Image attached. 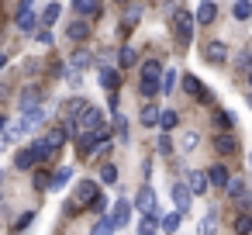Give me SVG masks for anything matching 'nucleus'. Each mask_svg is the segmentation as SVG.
<instances>
[{"label": "nucleus", "mask_w": 252, "mask_h": 235, "mask_svg": "<svg viewBox=\"0 0 252 235\" xmlns=\"http://www.w3.org/2000/svg\"><path fill=\"white\" fill-rule=\"evenodd\" d=\"M114 228H118V225H114V218H111V214H104V218H97V225H94V232H90V235H114Z\"/></svg>", "instance_id": "obj_22"}, {"label": "nucleus", "mask_w": 252, "mask_h": 235, "mask_svg": "<svg viewBox=\"0 0 252 235\" xmlns=\"http://www.w3.org/2000/svg\"><path fill=\"white\" fill-rule=\"evenodd\" d=\"M100 176H104V183H118V166H114V163H104Z\"/></svg>", "instance_id": "obj_36"}, {"label": "nucleus", "mask_w": 252, "mask_h": 235, "mask_svg": "<svg viewBox=\"0 0 252 235\" xmlns=\"http://www.w3.org/2000/svg\"><path fill=\"white\" fill-rule=\"evenodd\" d=\"M159 118H162V111H159L156 104H145V107L138 111V121H142L145 128H159Z\"/></svg>", "instance_id": "obj_13"}, {"label": "nucleus", "mask_w": 252, "mask_h": 235, "mask_svg": "<svg viewBox=\"0 0 252 235\" xmlns=\"http://www.w3.org/2000/svg\"><path fill=\"white\" fill-rule=\"evenodd\" d=\"M156 149H159V156H169V152H173V142H169L166 135H159V145H156Z\"/></svg>", "instance_id": "obj_42"}, {"label": "nucleus", "mask_w": 252, "mask_h": 235, "mask_svg": "<svg viewBox=\"0 0 252 235\" xmlns=\"http://www.w3.org/2000/svg\"><path fill=\"white\" fill-rule=\"evenodd\" d=\"M183 90H187V94H193V97H197V101H211V94H207V90H204V83H200V80H197V76H190V73H187V76H183Z\"/></svg>", "instance_id": "obj_12"}, {"label": "nucleus", "mask_w": 252, "mask_h": 235, "mask_svg": "<svg viewBox=\"0 0 252 235\" xmlns=\"http://www.w3.org/2000/svg\"><path fill=\"white\" fill-rule=\"evenodd\" d=\"M100 87H107V90H118V87H121V76H118L111 66H100Z\"/></svg>", "instance_id": "obj_20"}, {"label": "nucleus", "mask_w": 252, "mask_h": 235, "mask_svg": "<svg viewBox=\"0 0 252 235\" xmlns=\"http://www.w3.org/2000/svg\"><path fill=\"white\" fill-rule=\"evenodd\" d=\"M159 228H162V218L159 214H149V218H142L138 235H159Z\"/></svg>", "instance_id": "obj_18"}, {"label": "nucleus", "mask_w": 252, "mask_h": 235, "mask_svg": "<svg viewBox=\"0 0 252 235\" xmlns=\"http://www.w3.org/2000/svg\"><path fill=\"white\" fill-rule=\"evenodd\" d=\"M231 14H235V21H245V18L252 14V4H249V0H235V7H231Z\"/></svg>", "instance_id": "obj_31"}, {"label": "nucleus", "mask_w": 252, "mask_h": 235, "mask_svg": "<svg viewBox=\"0 0 252 235\" xmlns=\"http://www.w3.org/2000/svg\"><path fill=\"white\" fill-rule=\"evenodd\" d=\"M249 83H252V66H249Z\"/></svg>", "instance_id": "obj_47"}, {"label": "nucleus", "mask_w": 252, "mask_h": 235, "mask_svg": "<svg viewBox=\"0 0 252 235\" xmlns=\"http://www.w3.org/2000/svg\"><path fill=\"white\" fill-rule=\"evenodd\" d=\"M214 121H218L221 128H231V125H235V118H231L228 111H218V114H214Z\"/></svg>", "instance_id": "obj_39"}, {"label": "nucleus", "mask_w": 252, "mask_h": 235, "mask_svg": "<svg viewBox=\"0 0 252 235\" xmlns=\"http://www.w3.org/2000/svg\"><path fill=\"white\" fill-rule=\"evenodd\" d=\"M66 38H73V42H87V38H90V25H87L83 18L69 21V28H66Z\"/></svg>", "instance_id": "obj_8"}, {"label": "nucleus", "mask_w": 252, "mask_h": 235, "mask_svg": "<svg viewBox=\"0 0 252 235\" xmlns=\"http://www.w3.org/2000/svg\"><path fill=\"white\" fill-rule=\"evenodd\" d=\"M0 180H4V173H0Z\"/></svg>", "instance_id": "obj_49"}, {"label": "nucleus", "mask_w": 252, "mask_h": 235, "mask_svg": "<svg viewBox=\"0 0 252 235\" xmlns=\"http://www.w3.org/2000/svg\"><path fill=\"white\" fill-rule=\"evenodd\" d=\"M214 149H218L221 156H231V152H235V138H231V135H218V138H214Z\"/></svg>", "instance_id": "obj_26"}, {"label": "nucleus", "mask_w": 252, "mask_h": 235, "mask_svg": "<svg viewBox=\"0 0 252 235\" xmlns=\"http://www.w3.org/2000/svg\"><path fill=\"white\" fill-rule=\"evenodd\" d=\"M214 225H218V214L211 211V214H204V218H200L197 232H200V235H214Z\"/></svg>", "instance_id": "obj_30"}, {"label": "nucleus", "mask_w": 252, "mask_h": 235, "mask_svg": "<svg viewBox=\"0 0 252 235\" xmlns=\"http://www.w3.org/2000/svg\"><path fill=\"white\" fill-rule=\"evenodd\" d=\"M45 118H49V107L42 104L38 111H28V114H21V121H14V128H18L21 135H28V132H38V128L45 125Z\"/></svg>", "instance_id": "obj_2"}, {"label": "nucleus", "mask_w": 252, "mask_h": 235, "mask_svg": "<svg viewBox=\"0 0 252 235\" xmlns=\"http://www.w3.org/2000/svg\"><path fill=\"white\" fill-rule=\"evenodd\" d=\"M197 142H200V135H197V132H187V135H183V149H187V152H193V145H197Z\"/></svg>", "instance_id": "obj_40"}, {"label": "nucleus", "mask_w": 252, "mask_h": 235, "mask_svg": "<svg viewBox=\"0 0 252 235\" xmlns=\"http://www.w3.org/2000/svg\"><path fill=\"white\" fill-rule=\"evenodd\" d=\"M193 25H197V18H193L190 11H173V14H169L173 38H176L180 45H190V38H193Z\"/></svg>", "instance_id": "obj_1"}, {"label": "nucleus", "mask_w": 252, "mask_h": 235, "mask_svg": "<svg viewBox=\"0 0 252 235\" xmlns=\"http://www.w3.org/2000/svg\"><path fill=\"white\" fill-rule=\"evenodd\" d=\"M135 207H138L145 218H149V214H159V201H156V190H152L149 183H145V187L135 194Z\"/></svg>", "instance_id": "obj_3"}, {"label": "nucleus", "mask_w": 252, "mask_h": 235, "mask_svg": "<svg viewBox=\"0 0 252 235\" xmlns=\"http://www.w3.org/2000/svg\"><path fill=\"white\" fill-rule=\"evenodd\" d=\"M235 232H238V235H249V232H252V218H249V214H238V218H235Z\"/></svg>", "instance_id": "obj_34"}, {"label": "nucleus", "mask_w": 252, "mask_h": 235, "mask_svg": "<svg viewBox=\"0 0 252 235\" xmlns=\"http://www.w3.org/2000/svg\"><path fill=\"white\" fill-rule=\"evenodd\" d=\"M4 66H7V59H4V56H0V69H4Z\"/></svg>", "instance_id": "obj_46"}, {"label": "nucleus", "mask_w": 252, "mask_h": 235, "mask_svg": "<svg viewBox=\"0 0 252 235\" xmlns=\"http://www.w3.org/2000/svg\"><path fill=\"white\" fill-rule=\"evenodd\" d=\"M90 63H94V56L80 49V52H73V63H69V66H73V73H80V69H87Z\"/></svg>", "instance_id": "obj_25"}, {"label": "nucleus", "mask_w": 252, "mask_h": 235, "mask_svg": "<svg viewBox=\"0 0 252 235\" xmlns=\"http://www.w3.org/2000/svg\"><path fill=\"white\" fill-rule=\"evenodd\" d=\"M87 107H90V104H87L83 97H73V101L66 104V125H69V132H76V125H80V118L87 114Z\"/></svg>", "instance_id": "obj_5"}, {"label": "nucleus", "mask_w": 252, "mask_h": 235, "mask_svg": "<svg viewBox=\"0 0 252 235\" xmlns=\"http://www.w3.org/2000/svg\"><path fill=\"white\" fill-rule=\"evenodd\" d=\"M187 187H190V194H204V190L211 187V180H207V173L190 169V173H187Z\"/></svg>", "instance_id": "obj_10"}, {"label": "nucleus", "mask_w": 252, "mask_h": 235, "mask_svg": "<svg viewBox=\"0 0 252 235\" xmlns=\"http://www.w3.org/2000/svg\"><path fill=\"white\" fill-rule=\"evenodd\" d=\"M173 83H176V73L169 69V73L162 76V94H173Z\"/></svg>", "instance_id": "obj_41"}, {"label": "nucleus", "mask_w": 252, "mask_h": 235, "mask_svg": "<svg viewBox=\"0 0 252 235\" xmlns=\"http://www.w3.org/2000/svg\"><path fill=\"white\" fill-rule=\"evenodd\" d=\"M35 163H38V152H35V145H28V149H21V152L14 156V166H18V169H32Z\"/></svg>", "instance_id": "obj_14"}, {"label": "nucleus", "mask_w": 252, "mask_h": 235, "mask_svg": "<svg viewBox=\"0 0 252 235\" xmlns=\"http://www.w3.org/2000/svg\"><path fill=\"white\" fill-rule=\"evenodd\" d=\"M32 218H35L32 211H28V214H21V218L14 221V232H21V228H28V225H32Z\"/></svg>", "instance_id": "obj_44"}, {"label": "nucleus", "mask_w": 252, "mask_h": 235, "mask_svg": "<svg viewBox=\"0 0 252 235\" xmlns=\"http://www.w3.org/2000/svg\"><path fill=\"white\" fill-rule=\"evenodd\" d=\"M35 42H38V45H52V42H56V35H52L49 28H42V32L35 35Z\"/></svg>", "instance_id": "obj_38"}, {"label": "nucleus", "mask_w": 252, "mask_h": 235, "mask_svg": "<svg viewBox=\"0 0 252 235\" xmlns=\"http://www.w3.org/2000/svg\"><path fill=\"white\" fill-rule=\"evenodd\" d=\"M114 132H118V142L125 145V142H128V121H125V118H114Z\"/></svg>", "instance_id": "obj_35"}, {"label": "nucleus", "mask_w": 252, "mask_h": 235, "mask_svg": "<svg viewBox=\"0 0 252 235\" xmlns=\"http://www.w3.org/2000/svg\"><path fill=\"white\" fill-rule=\"evenodd\" d=\"M128 214H131V204H128V201H118V204H114V211H111V218H114V225H118V228H125V225H128Z\"/></svg>", "instance_id": "obj_17"}, {"label": "nucleus", "mask_w": 252, "mask_h": 235, "mask_svg": "<svg viewBox=\"0 0 252 235\" xmlns=\"http://www.w3.org/2000/svg\"><path fill=\"white\" fill-rule=\"evenodd\" d=\"M135 59H138V52H135L131 45H125V49L118 52V66H121V69H131V66H135Z\"/></svg>", "instance_id": "obj_23"}, {"label": "nucleus", "mask_w": 252, "mask_h": 235, "mask_svg": "<svg viewBox=\"0 0 252 235\" xmlns=\"http://www.w3.org/2000/svg\"><path fill=\"white\" fill-rule=\"evenodd\" d=\"M18 107H21V114H28V111H38V107H42V90H38V87H28V90L21 94Z\"/></svg>", "instance_id": "obj_6"}, {"label": "nucleus", "mask_w": 252, "mask_h": 235, "mask_svg": "<svg viewBox=\"0 0 252 235\" xmlns=\"http://www.w3.org/2000/svg\"><path fill=\"white\" fill-rule=\"evenodd\" d=\"M73 11H76L80 18H94V14H100L97 0H73Z\"/></svg>", "instance_id": "obj_19"}, {"label": "nucleus", "mask_w": 252, "mask_h": 235, "mask_svg": "<svg viewBox=\"0 0 252 235\" xmlns=\"http://www.w3.org/2000/svg\"><path fill=\"white\" fill-rule=\"evenodd\" d=\"M66 80H69V87H76V90H80V73H66Z\"/></svg>", "instance_id": "obj_45"}, {"label": "nucleus", "mask_w": 252, "mask_h": 235, "mask_svg": "<svg viewBox=\"0 0 252 235\" xmlns=\"http://www.w3.org/2000/svg\"><path fill=\"white\" fill-rule=\"evenodd\" d=\"M224 190H228V194H231L235 201H249V194H245V183H242L238 176H231V183H228Z\"/></svg>", "instance_id": "obj_28"}, {"label": "nucleus", "mask_w": 252, "mask_h": 235, "mask_svg": "<svg viewBox=\"0 0 252 235\" xmlns=\"http://www.w3.org/2000/svg\"><path fill=\"white\" fill-rule=\"evenodd\" d=\"M142 18V7H128V14H125V25H135Z\"/></svg>", "instance_id": "obj_43"}, {"label": "nucleus", "mask_w": 252, "mask_h": 235, "mask_svg": "<svg viewBox=\"0 0 252 235\" xmlns=\"http://www.w3.org/2000/svg\"><path fill=\"white\" fill-rule=\"evenodd\" d=\"M207 180H211V187H228V183H231V173H228L224 166H211V169H207Z\"/></svg>", "instance_id": "obj_15"}, {"label": "nucleus", "mask_w": 252, "mask_h": 235, "mask_svg": "<svg viewBox=\"0 0 252 235\" xmlns=\"http://www.w3.org/2000/svg\"><path fill=\"white\" fill-rule=\"evenodd\" d=\"M97 201H100V190H97V183H94V180L76 183V201H73V204H87V207H94Z\"/></svg>", "instance_id": "obj_4"}, {"label": "nucleus", "mask_w": 252, "mask_h": 235, "mask_svg": "<svg viewBox=\"0 0 252 235\" xmlns=\"http://www.w3.org/2000/svg\"><path fill=\"white\" fill-rule=\"evenodd\" d=\"M204 56H207V63H224L228 59V45L224 42H207L204 45Z\"/></svg>", "instance_id": "obj_11"}, {"label": "nucleus", "mask_w": 252, "mask_h": 235, "mask_svg": "<svg viewBox=\"0 0 252 235\" xmlns=\"http://www.w3.org/2000/svg\"><path fill=\"white\" fill-rule=\"evenodd\" d=\"M66 135H69L66 128H52V132H49V135H42L38 142H42V145H45L49 152H56V149H63V142H66Z\"/></svg>", "instance_id": "obj_9"}, {"label": "nucleus", "mask_w": 252, "mask_h": 235, "mask_svg": "<svg viewBox=\"0 0 252 235\" xmlns=\"http://www.w3.org/2000/svg\"><path fill=\"white\" fill-rule=\"evenodd\" d=\"M176 228H180V211L162 214V232H176Z\"/></svg>", "instance_id": "obj_33"}, {"label": "nucleus", "mask_w": 252, "mask_h": 235, "mask_svg": "<svg viewBox=\"0 0 252 235\" xmlns=\"http://www.w3.org/2000/svg\"><path fill=\"white\" fill-rule=\"evenodd\" d=\"M14 21H18V28H21V32H32V28L38 25V18H35L32 11H18V18H14Z\"/></svg>", "instance_id": "obj_24"}, {"label": "nucleus", "mask_w": 252, "mask_h": 235, "mask_svg": "<svg viewBox=\"0 0 252 235\" xmlns=\"http://www.w3.org/2000/svg\"><path fill=\"white\" fill-rule=\"evenodd\" d=\"M180 125V118H176V111H162V118H159V128L162 132H173Z\"/></svg>", "instance_id": "obj_32"}, {"label": "nucleus", "mask_w": 252, "mask_h": 235, "mask_svg": "<svg viewBox=\"0 0 252 235\" xmlns=\"http://www.w3.org/2000/svg\"><path fill=\"white\" fill-rule=\"evenodd\" d=\"M159 94V80H142V97H156Z\"/></svg>", "instance_id": "obj_37"}, {"label": "nucleus", "mask_w": 252, "mask_h": 235, "mask_svg": "<svg viewBox=\"0 0 252 235\" xmlns=\"http://www.w3.org/2000/svg\"><path fill=\"white\" fill-rule=\"evenodd\" d=\"M249 166H252V156H249Z\"/></svg>", "instance_id": "obj_48"}, {"label": "nucleus", "mask_w": 252, "mask_h": 235, "mask_svg": "<svg viewBox=\"0 0 252 235\" xmlns=\"http://www.w3.org/2000/svg\"><path fill=\"white\" fill-rule=\"evenodd\" d=\"M173 204H176V211L183 214V211H190V201H193V194H190V187L187 183H173Z\"/></svg>", "instance_id": "obj_7"}, {"label": "nucleus", "mask_w": 252, "mask_h": 235, "mask_svg": "<svg viewBox=\"0 0 252 235\" xmlns=\"http://www.w3.org/2000/svg\"><path fill=\"white\" fill-rule=\"evenodd\" d=\"M69 176H73V169H69V166L56 169V176H52V187H49V190H63V187L69 183Z\"/></svg>", "instance_id": "obj_27"}, {"label": "nucleus", "mask_w": 252, "mask_h": 235, "mask_svg": "<svg viewBox=\"0 0 252 235\" xmlns=\"http://www.w3.org/2000/svg\"><path fill=\"white\" fill-rule=\"evenodd\" d=\"M193 18H197V25H211V21L218 18V7L211 4V0H204V4L197 7V14H193Z\"/></svg>", "instance_id": "obj_16"}, {"label": "nucleus", "mask_w": 252, "mask_h": 235, "mask_svg": "<svg viewBox=\"0 0 252 235\" xmlns=\"http://www.w3.org/2000/svg\"><path fill=\"white\" fill-rule=\"evenodd\" d=\"M59 14H63V7H59V4H49V7H42V25L52 32V25L59 21Z\"/></svg>", "instance_id": "obj_21"}, {"label": "nucleus", "mask_w": 252, "mask_h": 235, "mask_svg": "<svg viewBox=\"0 0 252 235\" xmlns=\"http://www.w3.org/2000/svg\"><path fill=\"white\" fill-rule=\"evenodd\" d=\"M159 76H166V73H162V66H159L156 59L142 66V80H159Z\"/></svg>", "instance_id": "obj_29"}]
</instances>
